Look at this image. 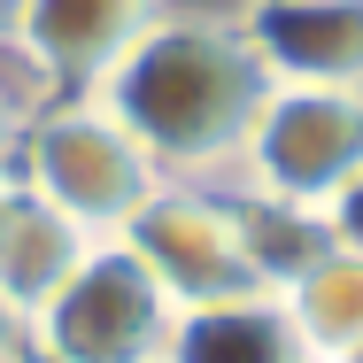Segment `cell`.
Wrapping results in <instances>:
<instances>
[{"label": "cell", "mask_w": 363, "mask_h": 363, "mask_svg": "<svg viewBox=\"0 0 363 363\" xmlns=\"http://www.w3.org/2000/svg\"><path fill=\"white\" fill-rule=\"evenodd\" d=\"M271 77L255 62L240 16H155L140 39L101 70L93 101L140 140L162 178L224 186Z\"/></svg>", "instance_id": "cell-1"}, {"label": "cell", "mask_w": 363, "mask_h": 363, "mask_svg": "<svg viewBox=\"0 0 363 363\" xmlns=\"http://www.w3.org/2000/svg\"><path fill=\"white\" fill-rule=\"evenodd\" d=\"M16 186H31L55 217H70L85 240H116L162 186V170L140 155V140L93 101V93H47L23 116L16 140Z\"/></svg>", "instance_id": "cell-2"}, {"label": "cell", "mask_w": 363, "mask_h": 363, "mask_svg": "<svg viewBox=\"0 0 363 363\" xmlns=\"http://www.w3.org/2000/svg\"><path fill=\"white\" fill-rule=\"evenodd\" d=\"M170 325L178 309L124 240H93L70 263V279L23 317L31 363H162Z\"/></svg>", "instance_id": "cell-3"}, {"label": "cell", "mask_w": 363, "mask_h": 363, "mask_svg": "<svg viewBox=\"0 0 363 363\" xmlns=\"http://www.w3.org/2000/svg\"><path fill=\"white\" fill-rule=\"evenodd\" d=\"M356 170H363V93H333V85H271L224 186L325 209Z\"/></svg>", "instance_id": "cell-4"}, {"label": "cell", "mask_w": 363, "mask_h": 363, "mask_svg": "<svg viewBox=\"0 0 363 363\" xmlns=\"http://www.w3.org/2000/svg\"><path fill=\"white\" fill-rule=\"evenodd\" d=\"M140 271L162 286V301L186 317V309H217V301H247L255 271L240 255V224H232V194L224 186H186V178H162L147 194V209L116 232Z\"/></svg>", "instance_id": "cell-5"}, {"label": "cell", "mask_w": 363, "mask_h": 363, "mask_svg": "<svg viewBox=\"0 0 363 363\" xmlns=\"http://www.w3.org/2000/svg\"><path fill=\"white\" fill-rule=\"evenodd\" d=\"M162 16V0H23L16 23V62L47 93H93L101 70Z\"/></svg>", "instance_id": "cell-6"}, {"label": "cell", "mask_w": 363, "mask_h": 363, "mask_svg": "<svg viewBox=\"0 0 363 363\" xmlns=\"http://www.w3.org/2000/svg\"><path fill=\"white\" fill-rule=\"evenodd\" d=\"M240 31L271 85L363 93V0H247Z\"/></svg>", "instance_id": "cell-7"}, {"label": "cell", "mask_w": 363, "mask_h": 363, "mask_svg": "<svg viewBox=\"0 0 363 363\" xmlns=\"http://www.w3.org/2000/svg\"><path fill=\"white\" fill-rule=\"evenodd\" d=\"M85 247H93V240H85L70 217H55L31 186L0 178V294H8L23 317L70 279V263Z\"/></svg>", "instance_id": "cell-8"}, {"label": "cell", "mask_w": 363, "mask_h": 363, "mask_svg": "<svg viewBox=\"0 0 363 363\" xmlns=\"http://www.w3.org/2000/svg\"><path fill=\"white\" fill-rule=\"evenodd\" d=\"M224 194H232V224H240V255H247L255 286L271 294V301H279L309 263L333 255V224H325V209L279 201V194H240V186H224Z\"/></svg>", "instance_id": "cell-9"}, {"label": "cell", "mask_w": 363, "mask_h": 363, "mask_svg": "<svg viewBox=\"0 0 363 363\" xmlns=\"http://www.w3.org/2000/svg\"><path fill=\"white\" fill-rule=\"evenodd\" d=\"M279 317H286L294 348L317 363H340L363 348V255L333 247L325 263H309L286 294H279Z\"/></svg>", "instance_id": "cell-10"}, {"label": "cell", "mask_w": 363, "mask_h": 363, "mask_svg": "<svg viewBox=\"0 0 363 363\" xmlns=\"http://www.w3.org/2000/svg\"><path fill=\"white\" fill-rule=\"evenodd\" d=\"M286 356H294V333L271 294L186 309L170 325V348H162V363H286Z\"/></svg>", "instance_id": "cell-11"}, {"label": "cell", "mask_w": 363, "mask_h": 363, "mask_svg": "<svg viewBox=\"0 0 363 363\" xmlns=\"http://www.w3.org/2000/svg\"><path fill=\"white\" fill-rule=\"evenodd\" d=\"M325 224H333V247H348V255H363V170L325 201Z\"/></svg>", "instance_id": "cell-12"}, {"label": "cell", "mask_w": 363, "mask_h": 363, "mask_svg": "<svg viewBox=\"0 0 363 363\" xmlns=\"http://www.w3.org/2000/svg\"><path fill=\"white\" fill-rule=\"evenodd\" d=\"M39 101L31 93H16V77H0V178H16V140H23V116H31Z\"/></svg>", "instance_id": "cell-13"}, {"label": "cell", "mask_w": 363, "mask_h": 363, "mask_svg": "<svg viewBox=\"0 0 363 363\" xmlns=\"http://www.w3.org/2000/svg\"><path fill=\"white\" fill-rule=\"evenodd\" d=\"M0 363H31V333H23V309L0 294Z\"/></svg>", "instance_id": "cell-14"}, {"label": "cell", "mask_w": 363, "mask_h": 363, "mask_svg": "<svg viewBox=\"0 0 363 363\" xmlns=\"http://www.w3.org/2000/svg\"><path fill=\"white\" fill-rule=\"evenodd\" d=\"M16 23H23V0H0V47H16Z\"/></svg>", "instance_id": "cell-15"}, {"label": "cell", "mask_w": 363, "mask_h": 363, "mask_svg": "<svg viewBox=\"0 0 363 363\" xmlns=\"http://www.w3.org/2000/svg\"><path fill=\"white\" fill-rule=\"evenodd\" d=\"M286 363H317V356H301V348H294V356H286Z\"/></svg>", "instance_id": "cell-16"}, {"label": "cell", "mask_w": 363, "mask_h": 363, "mask_svg": "<svg viewBox=\"0 0 363 363\" xmlns=\"http://www.w3.org/2000/svg\"><path fill=\"white\" fill-rule=\"evenodd\" d=\"M340 363H363V348H356V356H340Z\"/></svg>", "instance_id": "cell-17"}]
</instances>
